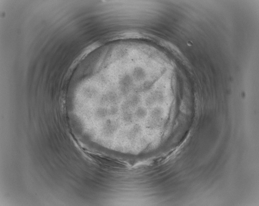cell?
Instances as JSON below:
<instances>
[{
  "label": "cell",
  "instance_id": "cell-5",
  "mask_svg": "<svg viewBox=\"0 0 259 206\" xmlns=\"http://www.w3.org/2000/svg\"><path fill=\"white\" fill-rule=\"evenodd\" d=\"M133 75L136 79L141 80L145 76V73L141 68H136L134 71Z\"/></svg>",
  "mask_w": 259,
  "mask_h": 206
},
{
  "label": "cell",
  "instance_id": "cell-8",
  "mask_svg": "<svg viewBox=\"0 0 259 206\" xmlns=\"http://www.w3.org/2000/svg\"><path fill=\"white\" fill-rule=\"evenodd\" d=\"M118 111V109L116 106L111 107L110 108L108 109V115H112V116L115 115L117 113Z\"/></svg>",
  "mask_w": 259,
  "mask_h": 206
},
{
  "label": "cell",
  "instance_id": "cell-3",
  "mask_svg": "<svg viewBox=\"0 0 259 206\" xmlns=\"http://www.w3.org/2000/svg\"><path fill=\"white\" fill-rule=\"evenodd\" d=\"M105 95L108 104H114L117 103L119 100L118 97L116 93L111 92Z\"/></svg>",
  "mask_w": 259,
  "mask_h": 206
},
{
  "label": "cell",
  "instance_id": "cell-7",
  "mask_svg": "<svg viewBox=\"0 0 259 206\" xmlns=\"http://www.w3.org/2000/svg\"><path fill=\"white\" fill-rule=\"evenodd\" d=\"M123 118L126 122L130 123L132 121L133 115L129 110L124 111L123 113Z\"/></svg>",
  "mask_w": 259,
  "mask_h": 206
},
{
  "label": "cell",
  "instance_id": "cell-4",
  "mask_svg": "<svg viewBox=\"0 0 259 206\" xmlns=\"http://www.w3.org/2000/svg\"><path fill=\"white\" fill-rule=\"evenodd\" d=\"M135 115L137 118L140 119H142L146 116V110L142 107H139L137 109L135 113Z\"/></svg>",
  "mask_w": 259,
  "mask_h": 206
},
{
  "label": "cell",
  "instance_id": "cell-6",
  "mask_svg": "<svg viewBox=\"0 0 259 206\" xmlns=\"http://www.w3.org/2000/svg\"><path fill=\"white\" fill-rule=\"evenodd\" d=\"M97 92L96 90L93 89V88H89L85 90V92H84V95L85 96L89 99H92L94 98L95 97L97 96Z\"/></svg>",
  "mask_w": 259,
  "mask_h": 206
},
{
  "label": "cell",
  "instance_id": "cell-2",
  "mask_svg": "<svg viewBox=\"0 0 259 206\" xmlns=\"http://www.w3.org/2000/svg\"><path fill=\"white\" fill-rule=\"evenodd\" d=\"M140 97L139 96L135 95L132 97L129 100H127L125 102L129 107H134L137 106L140 103Z\"/></svg>",
  "mask_w": 259,
  "mask_h": 206
},
{
  "label": "cell",
  "instance_id": "cell-1",
  "mask_svg": "<svg viewBox=\"0 0 259 206\" xmlns=\"http://www.w3.org/2000/svg\"><path fill=\"white\" fill-rule=\"evenodd\" d=\"M108 115V109L103 107H100L96 110V117L99 119H103L106 118Z\"/></svg>",
  "mask_w": 259,
  "mask_h": 206
}]
</instances>
